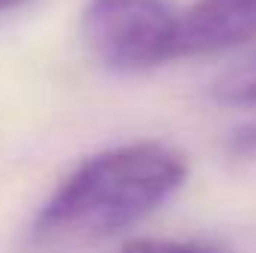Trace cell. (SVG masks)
<instances>
[{
    "instance_id": "cell-7",
    "label": "cell",
    "mask_w": 256,
    "mask_h": 253,
    "mask_svg": "<svg viewBox=\"0 0 256 253\" xmlns=\"http://www.w3.org/2000/svg\"><path fill=\"white\" fill-rule=\"evenodd\" d=\"M27 0H0V12H9V9H18V6H24Z\"/></svg>"
},
{
    "instance_id": "cell-4",
    "label": "cell",
    "mask_w": 256,
    "mask_h": 253,
    "mask_svg": "<svg viewBox=\"0 0 256 253\" xmlns=\"http://www.w3.org/2000/svg\"><path fill=\"white\" fill-rule=\"evenodd\" d=\"M214 96L226 104H244L256 108V57L238 63L230 68L218 84H214Z\"/></svg>"
},
{
    "instance_id": "cell-1",
    "label": "cell",
    "mask_w": 256,
    "mask_h": 253,
    "mask_svg": "<svg viewBox=\"0 0 256 253\" xmlns=\"http://www.w3.org/2000/svg\"><path fill=\"white\" fill-rule=\"evenodd\" d=\"M188 179V161L164 143H128L84 161L36 214L33 236L90 242L152 214Z\"/></svg>"
},
{
    "instance_id": "cell-2",
    "label": "cell",
    "mask_w": 256,
    "mask_h": 253,
    "mask_svg": "<svg viewBox=\"0 0 256 253\" xmlns=\"http://www.w3.org/2000/svg\"><path fill=\"white\" fill-rule=\"evenodd\" d=\"M80 36L98 63L143 72L176 60V15L164 0H90Z\"/></svg>"
},
{
    "instance_id": "cell-5",
    "label": "cell",
    "mask_w": 256,
    "mask_h": 253,
    "mask_svg": "<svg viewBox=\"0 0 256 253\" xmlns=\"http://www.w3.org/2000/svg\"><path fill=\"white\" fill-rule=\"evenodd\" d=\"M120 253H218L212 248H200L188 242H167V238H134Z\"/></svg>"
},
{
    "instance_id": "cell-3",
    "label": "cell",
    "mask_w": 256,
    "mask_h": 253,
    "mask_svg": "<svg viewBox=\"0 0 256 253\" xmlns=\"http://www.w3.org/2000/svg\"><path fill=\"white\" fill-rule=\"evenodd\" d=\"M256 42V0H196L176 18V57H206Z\"/></svg>"
},
{
    "instance_id": "cell-6",
    "label": "cell",
    "mask_w": 256,
    "mask_h": 253,
    "mask_svg": "<svg viewBox=\"0 0 256 253\" xmlns=\"http://www.w3.org/2000/svg\"><path fill=\"white\" fill-rule=\"evenodd\" d=\"M230 155L242 161H256V122L236 128L230 134Z\"/></svg>"
}]
</instances>
